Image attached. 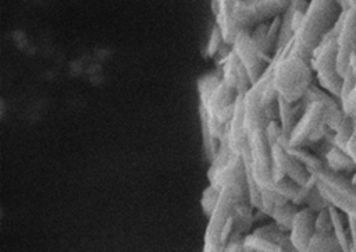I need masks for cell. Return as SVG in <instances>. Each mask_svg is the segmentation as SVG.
Instances as JSON below:
<instances>
[{"instance_id": "obj_3", "label": "cell", "mask_w": 356, "mask_h": 252, "mask_svg": "<svg viewBox=\"0 0 356 252\" xmlns=\"http://www.w3.org/2000/svg\"><path fill=\"white\" fill-rule=\"evenodd\" d=\"M338 42L337 32L332 29L312 54V67L316 72L318 85L338 100L341 97L343 77L338 71Z\"/></svg>"}, {"instance_id": "obj_13", "label": "cell", "mask_w": 356, "mask_h": 252, "mask_svg": "<svg viewBox=\"0 0 356 252\" xmlns=\"http://www.w3.org/2000/svg\"><path fill=\"white\" fill-rule=\"evenodd\" d=\"M349 227H350V235H352V251H356V219L349 216Z\"/></svg>"}, {"instance_id": "obj_10", "label": "cell", "mask_w": 356, "mask_h": 252, "mask_svg": "<svg viewBox=\"0 0 356 252\" xmlns=\"http://www.w3.org/2000/svg\"><path fill=\"white\" fill-rule=\"evenodd\" d=\"M316 233H334V223L330 212V205L317 212L316 216Z\"/></svg>"}, {"instance_id": "obj_11", "label": "cell", "mask_w": 356, "mask_h": 252, "mask_svg": "<svg viewBox=\"0 0 356 252\" xmlns=\"http://www.w3.org/2000/svg\"><path fill=\"white\" fill-rule=\"evenodd\" d=\"M341 106L346 114L356 118V84L350 93L343 100H341Z\"/></svg>"}, {"instance_id": "obj_2", "label": "cell", "mask_w": 356, "mask_h": 252, "mask_svg": "<svg viewBox=\"0 0 356 252\" xmlns=\"http://www.w3.org/2000/svg\"><path fill=\"white\" fill-rule=\"evenodd\" d=\"M291 40L278 49L271 63L273 82L281 97L288 102H298L312 86L314 70L309 58L291 50Z\"/></svg>"}, {"instance_id": "obj_7", "label": "cell", "mask_w": 356, "mask_h": 252, "mask_svg": "<svg viewBox=\"0 0 356 252\" xmlns=\"http://www.w3.org/2000/svg\"><path fill=\"white\" fill-rule=\"evenodd\" d=\"M327 163V166L335 171H345V173H355L356 164L350 155L346 152V149L339 148L338 145H332L325 156L323 157Z\"/></svg>"}, {"instance_id": "obj_4", "label": "cell", "mask_w": 356, "mask_h": 252, "mask_svg": "<svg viewBox=\"0 0 356 252\" xmlns=\"http://www.w3.org/2000/svg\"><path fill=\"white\" fill-rule=\"evenodd\" d=\"M334 31L338 42V71L343 77L349 67L356 65V4L342 11Z\"/></svg>"}, {"instance_id": "obj_1", "label": "cell", "mask_w": 356, "mask_h": 252, "mask_svg": "<svg viewBox=\"0 0 356 252\" xmlns=\"http://www.w3.org/2000/svg\"><path fill=\"white\" fill-rule=\"evenodd\" d=\"M342 11V0H312L293 33L291 50L312 60L313 52L335 28Z\"/></svg>"}, {"instance_id": "obj_8", "label": "cell", "mask_w": 356, "mask_h": 252, "mask_svg": "<svg viewBox=\"0 0 356 252\" xmlns=\"http://www.w3.org/2000/svg\"><path fill=\"white\" fill-rule=\"evenodd\" d=\"M307 251H342L335 233H314Z\"/></svg>"}, {"instance_id": "obj_12", "label": "cell", "mask_w": 356, "mask_h": 252, "mask_svg": "<svg viewBox=\"0 0 356 252\" xmlns=\"http://www.w3.org/2000/svg\"><path fill=\"white\" fill-rule=\"evenodd\" d=\"M221 39L224 40L222 33H221V29H220L218 26H216V28L213 29V33H211V38H210V42H209V46H207L209 56H214V53L220 49V46H221Z\"/></svg>"}, {"instance_id": "obj_6", "label": "cell", "mask_w": 356, "mask_h": 252, "mask_svg": "<svg viewBox=\"0 0 356 252\" xmlns=\"http://www.w3.org/2000/svg\"><path fill=\"white\" fill-rule=\"evenodd\" d=\"M316 216L317 212L309 206L299 207L296 212L289 230V237L295 251H307L309 242L316 233Z\"/></svg>"}, {"instance_id": "obj_5", "label": "cell", "mask_w": 356, "mask_h": 252, "mask_svg": "<svg viewBox=\"0 0 356 252\" xmlns=\"http://www.w3.org/2000/svg\"><path fill=\"white\" fill-rule=\"evenodd\" d=\"M232 49L248 70L252 82L256 84L264 75L271 63L261 56L259 46L250 38V32L241 31L232 43Z\"/></svg>"}, {"instance_id": "obj_9", "label": "cell", "mask_w": 356, "mask_h": 252, "mask_svg": "<svg viewBox=\"0 0 356 252\" xmlns=\"http://www.w3.org/2000/svg\"><path fill=\"white\" fill-rule=\"evenodd\" d=\"M220 192L221 189L216 188L214 185H209L206 188V191L203 192V196H202V200H200V205H202V209L204 210V213L207 216H210L218 202V198H220Z\"/></svg>"}]
</instances>
